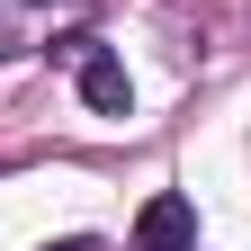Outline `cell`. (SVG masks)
I'll list each match as a JSON object with an SVG mask.
<instances>
[{
  "mask_svg": "<svg viewBox=\"0 0 251 251\" xmlns=\"http://www.w3.org/2000/svg\"><path fill=\"white\" fill-rule=\"evenodd\" d=\"M99 0H0V63L9 54H36V45H54L63 27H81Z\"/></svg>",
  "mask_w": 251,
  "mask_h": 251,
  "instance_id": "1",
  "label": "cell"
},
{
  "mask_svg": "<svg viewBox=\"0 0 251 251\" xmlns=\"http://www.w3.org/2000/svg\"><path fill=\"white\" fill-rule=\"evenodd\" d=\"M45 251H108V242H45Z\"/></svg>",
  "mask_w": 251,
  "mask_h": 251,
  "instance_id": "4",
  "label": "cell"
},
{
  "mask_svg": "<svg viewBox=\"0 0 251 251\" xmlns=\"http://www.w3.org/2000/svg\"><path fill=\"white\" fill-rule=\"evenodd\" d=\"M54 54L72 63V81H81V99L99 108V117H126V99H135V81H126V63L99 45V36H54Z\"/></svg>",
  "mask_w": 251,
  "mask_h": 251,
  "instance_id": "2",
  "label": "cell"
},
{
  "mask_svg": "<svg viewBox=\"0 0 251 251\" xmlns=\"http://www.w3.org/2000/svg\"><path fill=\"white\" fill-rule=\"evenodd\" d=\"M126 251H198V206H188V198H152L135 215V242H126Z\"/></svg>",
  "mask_w": 251,
  "mask_h": 251,
  "instance_id": "3",
  "label": "cell"
}]
</instances>
